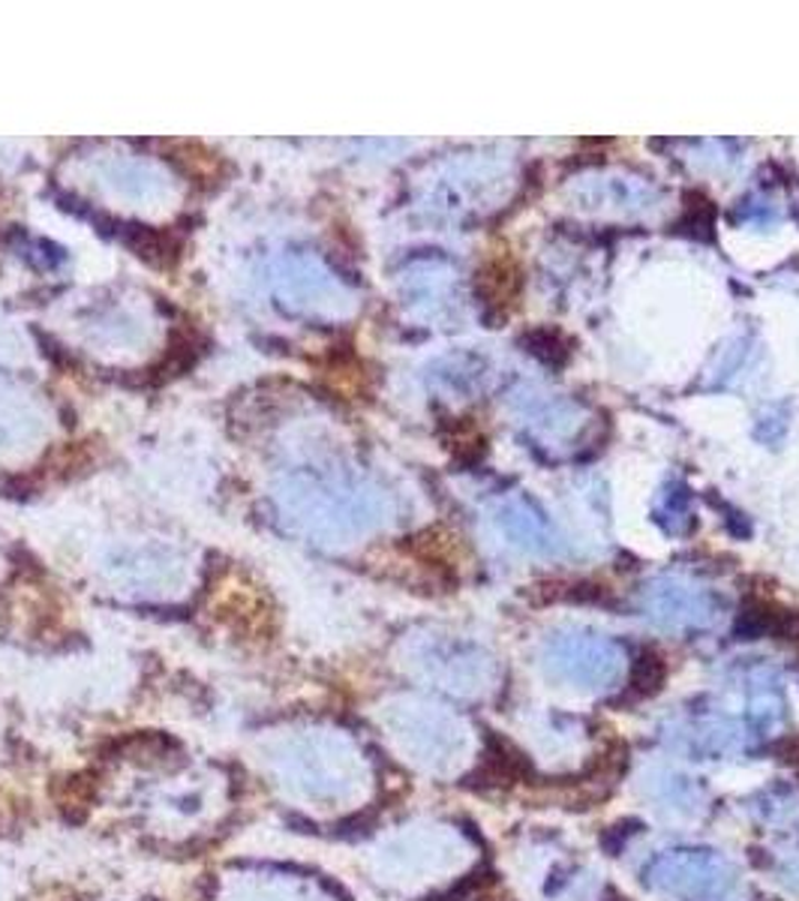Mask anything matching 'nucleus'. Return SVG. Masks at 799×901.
<instances>
[{
  "instance_id": "5",
  "label": "nucleus",
  "mask_w": 799,
  "mask_h": 901,
  "mask_svg": "<svg viewBox=\"0 0 799 901\" xmlns=\"http://www.w3.org/2000/svg\"><path fill=\"white\" fill-rule=\"evenodd\" d=\"M460 841L457 832L433 823L406 827L379 841L373 850V874L388 887L412 890L421 881H437L454 869Z\"/></svg>"
},
{
  "instance_id": "9",
  "label": "nucleus",
  "mask_w": 799,
  "mask_h": 901,
  "mask_svg": "<svg viewBox=\"0 0 799 901\" xmlns=\"http://www.w3.org/2000/svg\"><path fill=\"white\" fill-rule=\"evenodd\" d=\"M544 664L553 676L583 688H604L623 674L619 646L602 634L560 632L544 643Z\"/></svg>"
},
{
  "instance_id": "11",
  "label": "nucleus",
  "mask_w": 799,
  "mask_h": 901,
  "mask_svg": "<svg viewBox=\"0 0 799 901\" xmlns=\"http://www.w3.org/2000/svg\"><path fill=\"white\" fill-rule=\"evenodd\" d=\"M277 295L283 304H289L291 310L313 313V316H337V313L352 307V295L334 280L331 274L319 265V262L295 259L283 262L280 274H277Z\"/></svg>"
},
{
  "instance_id": "19",
  "label": "nucleus",
  "mask_w": 799,
  "mask_h": 901,
  "mask_svg": "<svg viewBox=\"0 0 799 901\" xmlns=\"http://www.w3.org/2000/svg\"><path fill=\"white\" fill-rule=\"evenodd\" d=\"M604 901H628V899H623L619 892H611V895H604Z\"/></svg>"
},
{
  "instance_id": "7",
  "label": "nucleus",
  "mask_w": 799,
  "mask_h": 901,
  "mask_svg": "<svg viewBox=\"0 0 799 901\" xmlns=\"http://www.w3.org/2000/svg\"><path fill=\"white\" fill-rule=\"evenodd\" d=\"M409 670L457 695H475L490 683V655L448 637H416L406 649Z\"/></svg>"
},
{
  "instance_id": "15",
  "label": "nucleus",
  "mask_w": 799,
  "mask_h": 901,
  "mask_svg": "<svg viewBox=\"0 0 799 901\" xmlns=\"http://www.w3.org/2000/svg\"><path fill=\"white\" fill-rule=\"evenodd\" d=\"M451 291H454V277H451L448 270L430 268L412 274V291H409V298H412V304H418V307H433V313L454 310Z\"/></svg>"
},
{
  "instance_id": "14",
  "label": "nucleus",
  "mask_w": 799,
  "mask_h": 901,
  "mask_svg": "<svg viewBox=\"0 0 799 901\" xmlns=\"http://www.w3.org/2000/svg\"><path fill=\"white\" fill-rule=\"evenodd\" d=\"M532 776H535V767H532L530 757L505 736L488 734L484 736V755L469 778H481L490 788H509V785H520Z\"/></svg>"
},
{
  "instance_id": "17",
  "label": "nucleus",
  "mask_w": 799,
  "mask_h": 901,
  "mask_svg": "<svg viewBox=\"0 0 799 901\" xmlns=\"http://www.w3.org/2000/svg\"><path fill=\"white\" fill-rule=\"evenodd\" d=\"M637 832H641V823H637V820H623V823H616V827L604 832V848L611 850V853H619L625 841L634 839Z\"/></svg>"
},
{
  "instance_id": "1",
  "label": "nucleus",
  "mask_w": 799,
  "mask_h": 901,
  "mask_svg": "<svg viewBox=\"0 0 799 901\" xmlns=\"http://www.w3.org/2000/svg\"><path fill=\"white\" fill-rule=\"evenodd\" d=\"M253 764L283 806L310 820L363 815L379 772L370 751L328 721H283L253 739Z\"/></svg>"
},
{
  "instance_id": "6",
  "label": "nucleus",
  "mask_w": 799,
  "mask_h": 901,
  "mask_svg": "<svg viewBox=\"0 0 799 901\" xmlns=\"http://www.w3.org/2000/svg\"><path fill=\"white\" fill-rule=\"evenodd\" d=\"M644 874L653 890L692 901L725 899L737 887V871L730 869V862L713 850L697 848L667 850L649 862Z\"/></svg>"
},
{
  "instance_id": "10",
  "label": "nucleus",
  "mask_w": 799,
  "mask_h": 901,
  "mask_svg": "<svg viewBox=\"0 0 799 901\" xmlns=\"http://www.w3.org/2000/svg\"><path fill=\"white\" fill-rule=\"evenodd\" d=\"M644 611L670 632H700L718 620V601L695 583L662 577L644 590Z\"/></svg>"
},
{
  "instance_id": "4",
  "label": "nucleus",
  "mask_w": 799,
  "mask_h": 901,
  "mask_svg": "<svg viewBox=\"0 0 799 901\" xmlns=\"http://www.w3.org/2000/svg\"><path fill=\"white\" fill-rule=\"evenodd\" d=\"M379 727L397 755L427 772H451L467 755V730L445 706L395 697L379 709Z\"/></svg>"
},
{
  "instance_id": "18",
  "label": "nucleus",
  "mask_w": 799,
  "mask_h": 901,
  "mask_svg": "<svg viewBox=\"0 0 799 901\" xmlns=\"http://www.w3.org/2000/svg\"><path fill=\"white\" fill-rule=\"evenodd\" d=\"M781 751V760H788V764H793V767H799V736H793V739H785L779 746Z\"/></svg>"
},
{
  "instance_id": "3",
  "label": "nucleus",
  "mask_w": 799,
  "mask_h": 901,
  "mask_svg": "<svg viewBox=\"0 0 799 901\" xmlns=\"http://www.w3.org/2000/svg\"><path fill=\"white\" fill-rule=\"evenodd\" d=\"M277 505L291 529L319 544H352L385 520L382 493L340 467L291 469Z\"/></svg>"
},
{
  "instance_id": "12",
  "label": "nucleus",
  "mask_w": 799,
  "mask_h": 901,
  "mask_svg": "<svg viewBox=\"0 0 799 901\" xmlns=\"http://www.w3.org/2000/svg\"><path fill=\"white\" fill-rule=\"evenodd\" d=\"M112 583L117 592L135 595L147 601H172L177 598L189 583L187 565L175 556H151V553H135V556H117L109 565Z\"/></svg>"
},
{
  "instance_id": "8",
  "label": "nucleus",
  "mask_w": 799,
  "mask_h": 901,
  "mask_svg": "<svg viewBox=\"0 0 799 901\" xmlns=\"http://www.w3.org/2000/svg\"><path fill=\"white\" fill-rule=\"evenodd\" d=\"M211 901H342L319 878L283 866H235L214 883Z\"/></svg>"
},
{
  "instance_id": "2",
  "label": "nucleus",
  "mask_w": 799,
  "mask_h": 901,
  "mask_svg": "<svg viewBox=\"0 0 799 901\" xmlns=\"http://www.w3.org/2000/svg\"><path fill=\"white\" fill-rule=\"evenodd\" d=\"M112 781L117 811L142 836L172 848L214 836L235 806L226 769L166 748L124 757Z\"/></svg>"
},
{
  "instance_id": "16",
  "label": "nucleus",
  "mask_w": 799,
  "mask_h": 901,
  "mask_svg": "<svg viewBox=\"0 0 799 901\" xmlns=\"http://www.w3.org/2000/svg\"><path fill=\"white\" fill-rule=\"evenodd\" d=\"M665 676H667L665 658L649 649V653H644L632 664V688H628V695L625 697L644 700V697L655 695V692L662 688V683H665Z\"/></svg>"
},
{
  "instance_id": "13",
  "label": "nucleus",
  "mask_w": 799,
  "mask_h": 901,
  "mask_svg": "<svg viewBox=\"0 0 799 901\" xmlns=\"http://www.w3.org/2000/svg\"><path fill=\"white\" fill-rule=\"evenodd\" d=\"M496 520L502 532L509 535L511 544L539 553V556H556L562 553V535L556 532L551 520L541 514L539 508L532 505L530 499L511 496L505 499L496 511Z\"/></svg>"
}]
</instances>
